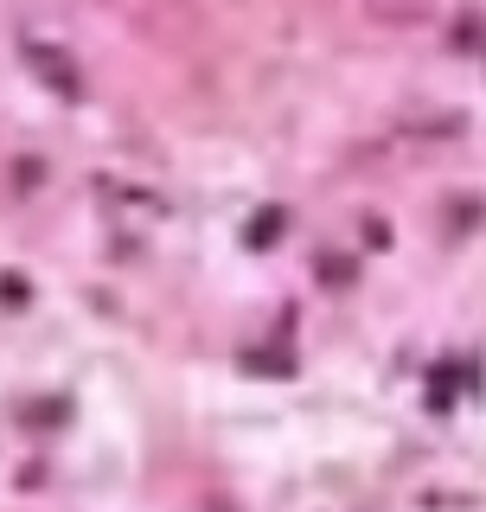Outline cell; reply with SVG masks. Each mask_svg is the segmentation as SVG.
I'll use <instances>...</instances> for the list:
<instances>
[{"mask_svg": "<svg viewBox=\"0 0 486 512\" xmlns=\"http://www.w3.org/2000/svg\"><path fill=\"white\" fill-rule=\"evenodd\" d=\"M378 20H391V26H416V20H429V7L435 0H365Z\"/></svg>", "mask_w": 486, "mask_h": 512, "instance_id": "cell-1", "label": "cell"}, {"mask_svg": "<svg viewBox=\"0 0 486 512\" xmlns=\"http://www.w3.org/2000/svg\"><path fill=\"white\" fill-rule=\"evenodd\" d=\"M32 64H39V71H45V77H52V84H58L64 96H71V90H77V77H71V64H64V58H58V45H32Z\"/></svg>", "mask_w": 486, "mask_h": 512, "instance_id": "cell-2", "label": "cell"}]
</instances>
